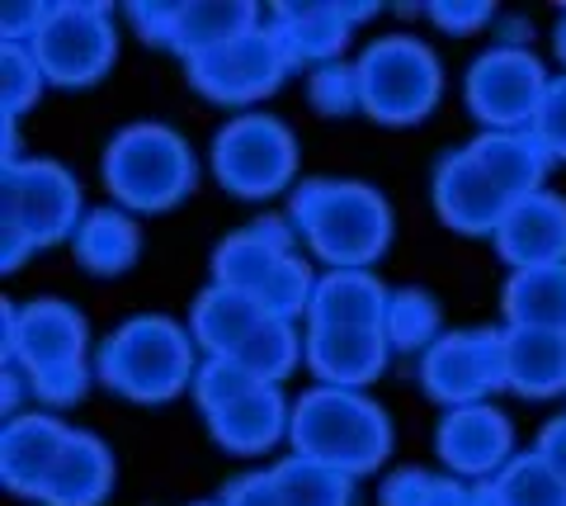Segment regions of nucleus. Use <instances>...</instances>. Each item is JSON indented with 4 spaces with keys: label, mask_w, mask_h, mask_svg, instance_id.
<instances>
[{
    "label": "nucleus",
    "mask_w": 566,
    "mask_h": 506,
    "mask_svg": "<svg viewBox=\"0 0 566 506\" xmlns=\"http://www.w3.org/2000/svg\"><path fill=\"white\" fill-rule=\"evenodd\" d=\"M104 374L133 397H166L185 383V337L170 322H133L104 355Z\"/></svg>",
    "instance_id": "nucleus-2"
},
{
    "label": "nucleus",
    "mask_w": 566,
    "mask_h": 506,
    "mask_svg": "<svg viewBox=\"0 0 566 506\" xmlns=\"http://www.w3.org/2000/svg\"><path fill=\"white\" fill-rule=\"evenodd\" d=\"M81 251L95 270H123V260L133 256V228L114 214H95L91 233L81 237Z\"/></svg>",
    "instance_id": "nucleus-20"
},
{
    "label": "nucleus",
    "mask_w": 566,
    "mask_h": 506,
    "mask_svg": "<svg viewBox=\"0 0 566 506\" xmlns=\"http://www.w3.org/2000/svg\"><path fill=\"white\" fill-rule=\"evenodd\" d=\"M297 445L316 464L368 468L387 450V422H382V412H374L368 403H354V397L312 393L297 407Z\"/></svg>",
    "instance_id": "nucleus-1"
},
{
    "label": "nucleus",
    "mask_w": 566,
    "mask_h": 506,
    "mask_svg": "<svg viewBox=\"0 0 566 506\" xmlns=\"http://www.w3.org/2000/svg\"><path fill=\"white\" fill-rule=\"evenodd\" d=\"M274 483H279L283 506H349L345 478H335L331 464H316V459L283 464Z\"/></svg>",
    "instance_id": "nucleus-18"
},
{
    "label": "nucleus",
    "mask_w": 566,
    "mask_h": 506,
    "mask_svg": "<svg viewBox=\"0 0 566 506\" xmlns=\"http://www.w3.org/2000/svg\"><path fill=\"white\" fill-rule=\"evenodd\" d=\"M359 85H364L368 110H378V118H420V110L439 91L434 58L420 43L392 39L364 58Z\"/></svg>",
    "instance_id": "nucleus-4"
},
{
    "label": "nucleus",
    "mask_w": 566,
    "mask_h": 506,
    "mask_svg": "<svg viewBox=\"0 0 566 506\" xmlns=\"http://www.w3.org/2000/svg\"><path fill=\"white\" fill-rule=\"evenodd\" d=\"M510 312L520 322H562L566 318V270L562 266L524 270L510 285Z\"/></svg>",
    "instance_id": "nucleus-17"
},
{
    "label": "nucleus",
    "mask_w": 566,
    "mask_h": 506,
    "mask_svg": "<svg viewBox=\"0 0 566 506\" xmlns=\"http://www.w3.org/2000/svg\"><path fill=\"white\" fill-rule=\"evenodd\" d=\"M430 506H491V497H486V502H472L463 487H434V493H430Z\"/></svg>",
    "instance_id": "nucleus-23"
},
{
    "label": "nucleus",
    "mask_w": 566,
    "mask_h": 506,
    "mask_svg": "<svg viewBox=\"0 0 566 506\" xmlns=\"http://www.w3.org/2000/svg\"><path fill=\"white\" fill-rule=\"evenodd\" d=\"M312 364L335 383H359L382 364V341L368 327H331L312 341Z\"/></svg>",
    "instance_id": "nucleus-13"
},
{
    "label": "nucleus",
    "mask_w": 566,
    "mask_h": 506,
    "mask_svg": "<svg viewBox=\"0 0 566 506\" xmlns=\"http://www.w3.org/2000/svg\"><path fill=\"white\" fill-rule=\"evenodd\" d=\"M562 58H566V24H562Z\"/></svg>",
    "instance_id": "nucleus-24"
},
{
    "label": "nucleus",
    "mask_w": 566,
    "mask_h": 506,
    "mask_svg": "<svg viewBox=\"0 0 566 506\" xmlns=\"http://www.w3.org/2000/svg\"><path fill=\"white\" fill-rule=\"evenodd\" d=\"M505 251L524 260V270L557 266V256L566 251V208L547 195H528L505 223Z\"/></svg>",
    "instance_id": "nucleus-9"
},
{
    "label": "nucleus",
    "mask_w": 566,
    "mask_h": 506,
    "mask_svg": "<svg viewBox=\"0 0 566 506\" xmlns=\"http://www.w3.org/2000/svg\"><path fill=\"white\" fill-rule=\"evenodd\" d=\"M193 176L185 147L166 128H133L109 147V180L133 204H170L180 185Z\"/></svg>",
    "instance_id": "nucleus-3"
},
{
    "label": "nucleus",
    "mask_w": 566,
    "mask_h": 506,
    "mask_svg": "<svg viewBox=\"0 0 566 506\" xmlns=\"http://www.w3.org/2000/svg\"><path fill=\"white\" fill-rule=\"evenodd\" d=\"M289 166H293V143L270 118H241V124H232L218 137V171L241 195H270L289 176Z\"/></svg>",
    "instance_id": "nucleus-5"
},
{
    "label": "nucleus",
    "mask_w": 566,
    "mask_h": 506,
    "mask_svg": "<svg viewBox=\"0 0 566 506\" xmlns=\"http://www.w3.org/2000/svg\"><path fill=\"white\" fill-rule=\"evenodd\" d=\"M439 445H444L449 464L491 468V464H501L510 431L501 422V412H458L444 422V431H439Z\"/></svg>",
    "instance_id": "nucleus-12"
},
{
    "label": "nucleus",
    "mask_w": 566,
    "mask_h": 506,
    "mask_svg": "<svg viewBox=\"0 0 566 506\" xmlns=\"http://www.w3.org/2000/svg\"><path fill=\"white\" fill-rule=\"evenodd\" d=\"M538 133H543L547 147H557L566 156V85H557V91L547 95L543 114H538Z\"/></svg>",
    "instance_id": "nucleus-21"
},
{
    "label": "nucleus",
    "mask_w": 566,
    "mask_h": 506,
    "mask_svg": "<svg viewBox=\"0 0 566 506\" xmlns=\"http://www.w3.org/2000/svg\"><path fill=\"white\" fill-rule=\"evenodd\" d=\"M316 208L312 218V237L316 247L335 260H364L382 251L387 241V214L374 195H364V185H340V195H307Z\"/></svg>",
    "instance_id": "nucleus-6"
},
{
    "label": "nucleus",
    "mask_w": 566,
    "mask_h": 506,
    "mask_svg": "<svg viewBox=\"0 0 566 506\" xmlns=\"http://www.w3.org/2000/svg\"><path fill=\"white\" fill-rule=\"evenodd\" d=\"M538 95V62L524 52H491L472 66V104L482 110V118H501L515 124L534 110Z\"/></svg>",
    "instance_id": "nucleus-7"
},
{
    "label": "nucleus",
    "mask_w": 566,
    "mask_h": 506,
    "mask_svg": "<svg viewBox=\"0 0 566 506\" xmlns=\"http://www.w3.org/2000/svg\"><path fill=\"white\" fill-rule=\"evenodd\" d=\"M232 506H283L279 483H264V478L241 483V487H237V497H232Z\"/></svg>",
    "instance_id": "nucleus-22"
},
{
    "label": "nucleus",
    "mask_w": 566,
    "mask_h": 506,
    "mask_svg": "<svg viewBox=\"0 0 566 506\" xmlns=\"http://www.w3.org/2000/svg\"><path fill=\"white\" fill-rule=\"evenodd\" d=\"M212 412H218L212 416L218 435L227 445H237V450L270 445L274 431H279V403H274V393H264V389H245L241 397H232V403H222Z\"/></svg>",
    "instance_id": "nucleus-15"
},
{
    "label": "nucleus",
    "mask_w": 566,
    "mask_h": 506,
    "mask_svg": "<svg viewBox=\"0 0 566 506\" xmlns=\"http://www.w3.org/2000/svg\"><path fill=\"white\" fill-rule=\"evenodd\" d=\"M505 370L515 374V383L524 393H547V389H557V383L566 379V341L557 337H524L505 351Z\"/></svg>",
    "instance_id": "nucleus-16"
},
{
    "label": "nucleus",
    "mask_w": 566,
    "mask_h": 506,
    "mask_svg": "<svg viewBox=\"0 0 566 506\" xmlns=\"http://www.w3.org/2000/svg\"><path fill=\"white\" fill-rule=\"evenodd\" d=\"M491 506H566V483L553 474V464H520L510 468L501 493L491 497Z\"/></svg>",
    "instance_id": "nucleus-19"
},
{
    "label": "nucleus",
    "mask_w": 566,
    "mask_h": 506,
    "mask_svg": "<svg viewBox=\"0 0 566 506\" xmlns=\"http://www.w3.org/2000/svg\"><path fill=\"white\" fill-rule=\"evenodd\" d=\"M472 341L476 337H453L449 345H439V351L430 355V389L434 393L468 397V393H476L495 374V364H505V355L486 360V351H482V345H472Z\"/></svg>",
    "instance_id": "nucleus-14"
},
{
    "label": "nucleus",
    "mask_w": 566,
    "mask_h": 506,
    "mask_svg": "<svg viewBox=\"0 0 566 506\" xmlns=\"http://www.w3.org/2000/svg\"><path fill=\"white\" fill-rule=\"evenodd\" d=\"M104 483H109V459H104V450L91 441V435H66L43 493L57 506H91L104 497Z\"/></svg>",
    "instance_id": "nucleus-10"
},
{
    "label": "nucleus",
    "mask_w": 566,
    "mask_h": 506,
    "mask_svg": "<svg viewBox=\"0 0 566 506\" xmlns=\"http://www.w3.org/2000/svg\"><path fill=\"white\" fill-rule=\"evenodd\" d=\"M39 43L57 81H95V72L109 62V39L99 29V14H52Z\"/></svg>",
    "instance_id": "nucleus-8"
},
{
    "label": "nucleus",
    "mask_w": 566,
    "mask_h": 506,
    "mask_svg": "<svg viewBox=\"0 0 566 506\" xmlns=\"http://www.w3.org/2000/svg\"><path fill=\"white\" fill-rule=\"evenodd\" d=\"M274 72H279L274 48L232 39L203 62L199 81L208 85V91H218V95H255V91H264V85H274Z\"/></svg>",
    "instance_id": "nucleus-11"
}]
</instances>
